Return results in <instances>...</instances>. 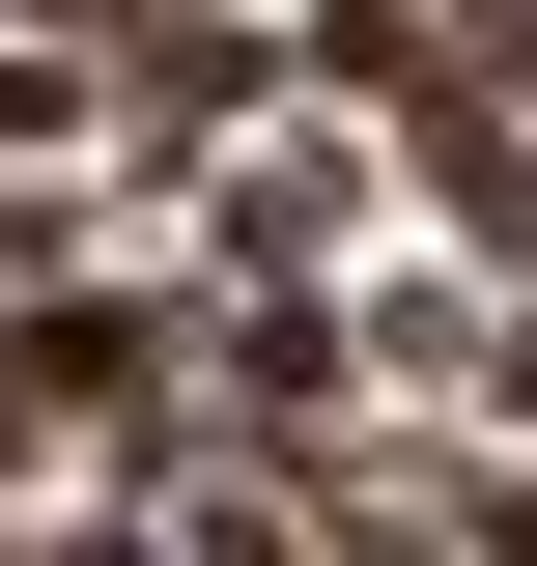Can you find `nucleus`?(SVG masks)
<instances>
[{
	"label": "nucleus",
	"instance_id": "nucleus-3",
	"mask_svg": "<svg viewBox=\"0 0 537 566\" xmlns=\"http://www.w3.org/2000/svg\"><path fill=\"white\" fill-rule=\"evenodd\" d=\"M85 29H114V0H85Z\"/></svg>",
	"mask_w": 537,
	"mask_h": 566
},
{
	"label": "nucleus",
	"instance_id": "nucleus-1",
	"mask_svg": "<svg viewBox=\"0 0 537 566\" xmlns=\"http://www.w3.org/2000/svg\"><path fill=\"white\" fill-rule=\"evenodd\" d=\"M453 538H481V566H537V453H509V482H453Z\"/></svg>",
	"mask_w": 537,
	"mask_h": 566
},
{
	"label": "nucleus",
	"instance_id": "nucleus-2",
	"mask_svg": "<svg viewBox=\"0 0 537 566\" xmlns=\"http://www.w3.org/2000/svg\"><path fill=\"white\" fill-rule=\"evenodd\" d=\"M57 114H85V85H57V57H0V170H29V142H57Z\"/></svg>",
	"mask_w": 537,
	"mask_h": 566
}]
</instances>
